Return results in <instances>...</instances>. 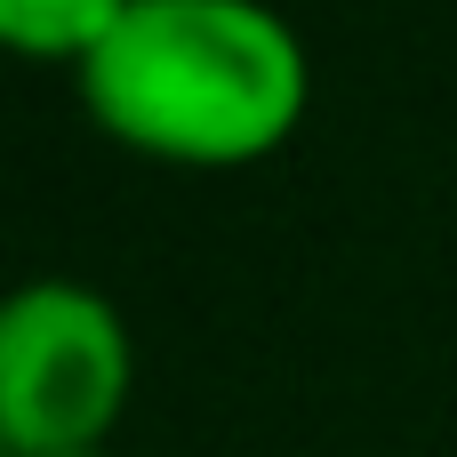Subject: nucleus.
I'll return each mask as SVG.
<instances>
[{"label":"nucleus","mask_w":457,"mask_h":457,"mask_svg":"<svg viewBox=\"0 0 457 457\" xmlns=\"http://www.w3.org/2000/svg\"><path fill=\"white\" fill-rule=\"evenodd\" d=\"M80 96L153 161L241 169L289 145L313 64L265 0H137L80 64Z\"/></svg>","instance_id":"obj_1"},{"label":"nucleus","mask_w":457,"mask_h":457,"mask_svg":"<svg viewBox=\"0 0 457 457\" xmlns=\"http://www.w3.org/2000/svg\"><path fill=\"white\" fill-rule=\"evenodd\" d=\"M137 394V337L88 281H24L0 313V450L96 457Z\"/></svg>","instance_id":"obj_2"},{"label":"nucleus","mask_w":457,"mask_h":457,"mask_svg":"<svg viewBox=\"0 0 457 457\" xmlns=\"http://www.w3.org/2000/svg\"><path fill=\"white\" fill-rule=\"evenodd\" d=\"M137 0H0V32L16 56H40V64H88L112 24L129 16Z\"/></svg>","instance_id":"obj_3"},{"label":"nucleus","mask_w":457,"mask_h":457,"mask_svg":"<svg viewBox=\"0 0 457 457\" xmlns=\"http://www.w3.org/2000/svg\"><path fill=\"white\" fill-rule=\"evenodd\" d=\"M96 457H112V450H96Z\"/></svg>","instance_id":"obj_4"}]
</instances>
